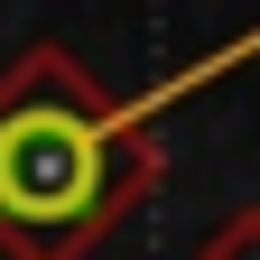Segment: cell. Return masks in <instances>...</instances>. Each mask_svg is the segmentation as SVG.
<instances>
[{
  "label": "cell",
  "instance_id": "cell-1",
  "mask_svg": "<svg viewBox=\"0 0 260 260\" xmlns=\"http://www.w3.org/2000/svg\"><path fill=\"white\" fill-rule=\"evenodd\" d=\"M158 186V130L130 121L65 38L0 65V260H84Z\"/></svg>",
  "mask_w": 260,
  "mask_h": 260
},
{
  "label": "cell",
  "instance_id": "cell-2",
  "mask_svg": "<svg viewBox=\"0 0 260 260\" xmlns=\"http://www.w3.org/2000/svg\"><path fill=\"white\" fill-rule=\"evenodd\" d=\"M251 56H260V28H242V38H223L214 56H195V65H177V75H158L149 93H130V103H121V112H130V121H140V130H149L158 112H177V103H186V93H205V84H223V75H233V65H251Z\"/></svg>",
  "mask_w": 260,
  "mask_h": 260
},
{
  "label": "cell",
  "instance_id": "cell-3",
  "mask_svg": "<svg viewBox=\"0 0 260 260\" xmlns=\"http://www.w3.org/2000/svg\"><path fill=\"white\" fill-rule=\"evenodd\" d=\"M195 260H260V205H251V214H233V223H214Z\"/></svg>",
  "mask_w": 260,
  "mask_h": 260
}]
</instances>
